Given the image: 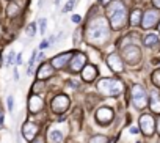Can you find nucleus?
<instances>
[{
	"label": "nucleus",
	"mask_w": 160,
	"mask_h": 143,
	"mask_svg": "<svg viewBox=\"0 0 160 143\" xmlns=\"http://www.w3.org/2000/svg\"><path fill=\"white\" fill-rule=\"evenodd\" d=\"M87 38L91 44H104L110 38V25L104 18H96L87 28Z\"/></svg>",
	"instance_id": "f257e3e1"
},
{
	"label": "nucleus",
	"mask_w": 160,
	"mask_h": 143,
	"mask_svg": "<svg viewBox=\"0 0 160 143\" xmlns=\"http://www.w3.org/2000/svg\"><path fill=\"white\" fill-rule=\"evenodd\" d=\"M107 14L110 19V27L113 30H121L127 24V10L122 2L119 0H113L112 5L107 7Z\"/></svg>",
	"instance_id": "f03ea898"
},
{
	"label": "nucleus",
	"mask_w": 160,
	"mask_h": 143,
	"mask_svg": "<svg viewBox=\"0 0 160 143\" xmlns=\"http://www.w3.org/2000/svg\"><path fill=\"white\" fill-rule=\"evenodd\" d=\"M98 90L105 96H118L122 93L124 84L116 77H104L98 82Z\"/></svg>",
	"instance_id": "7ed1b4c3"
},
{
	"label": "nucleus",
	"mask_w": 160,
	"mask_h": 143,
	"mask_svg": "<svg viewBox=\"0 0 160 143\" xmlns=\"http://www.w3.org/2000/svg\"><path fill=\"white\" fill-rule=\"evenodd\" d=\"M132 102L137 109H144L149 102L148 99V93L141 85H133L132 87Z\"/></svg>",
	"instance_id": "20e7f679"
},
{
	"label": "nucleus",
	"mask_w": 160,
	"mask_h": 143,
	"mask_svg": "<svg viewBox=\"0 0 160 143\" xmlns=\"http://www.w3.org/2000/svg\"><path fill=\"white\" fill-rule=\"evenodd\" d=\"M122 57H124V61L129 63V64H137L141 58V50L137 44H127L122 50Z\"/></svg>",
	"instance_id": "39448f33"
},
{
	"label": "nucleus",
	"mask_w": 160,
	"mask_h": 143,
	"mask_svg": "<svg viewBox=\"0 0 160 143\" xmlns=\"http://www.w3.org/2000/svg\"><path fill=\"white\" fill-rule=\"evenodd\" d=\"M158 22H160V14H158L157 10H148L143 14V21H141L143 28H152Z\"/></svg>",
	"instance_id": "423d86ee"
},
{
	"label": "nucleus",
	"mask_w": 160,
	"mask_h": 143,
	"mask_svg": "<svg viewBox=\"0 0 160 143\" xmlns=\"http://www.w3.org/2000/svg\"><path fill=\"white\" fill-rule=\"evenodd\" d=\"M50 107H52V110H53L55 113H63V112H66L68 107H69V98L64 96V94H58V96H55V98L52 99Z\"/></svg>",
	"instance_id": "0eeeda50"
},
{
	"label": "nucleus",
	"mask_w": 160,
	"mask_h": 143,
	"mask_svg": "<svg viewBox=\"0 0 160 143\" xmlns=\"http://www.w3.org/2000/svg\"><path fill=\"white\" fill-rule=\"evenodd\" d=\"M69 64H71V71H72V73H78V71H82L87 66V55L82 54V52L74 54Z\"/></svg>",
	"instance_id": "6e6552de"
},
{
	"label": "nucleus",
	"mask_w": 160,
	"mask_h": 143,
	"mask_svg": "<svg viewBox=\"0 0 160 143\" xmlns=\"http://www.w3.org/2000/svg\"><path fill=\"white\" fill-rule=\"evenodd\" d=\"M140 127L143 130L144 135H152L154 134V129H155V123H154V118L146 113V115H141L140 116Z\"/></svg>",
	"instance_id": "1a4fd4ad"
},
{
	"label": "nucleus",
	"mask_w": 160,
	"mask_h": 143,
	"mask_svg": "<svg viewBox=\"0 0 160 143\" xmlns=\"http://www.w3.org/2000/svg\"><path fill=\"white\" fill-rule=\"evenodd\" d=\"M38 132H39V126H38L36 123H33V121H27V123L22 126V135H24V138L28 140V141L35 140L36 135H38Z\"/></svg>",
	"instance_id": "9d476101"
},
{
	"label": "nucleus",
	"mask_w": 160,
	"mask_h": 143,
	"mask_svg": "<svg viewBox=\"0 0 160 143\" xmlns=\"http://www.w3.org/2000/svg\"><path fill=\"white\" fill-rule=\"evenodd\" d=\"M24 0H14V2H10L7 5V16L10 19H16L18 16L22 14V8L25 3H22Z\"/></svg>",
	"instance_id": "9b49d317"
},
{
	"label": "nucleus",
	"mask_w": 160,
	"mask_h": 143,
	"mask_svg": "<svg viewBox=\"0 0 160 143\" xmlns=\"http://www.w3.org/2000/svg\"><path fill=\"white\" fill-rule=\"evenodd\" d=\"M107 64L112 71H115V73H122L124 71V61L118 54H110L107 57Z\"/></svg>",
	"instance_id": "f8f14e48"
},
{
	"label": "nucleus",
	"mask_w": 160,
	"mask_h": 143,
	"mask_svg": "<svg viewBox=\"0 0 160 143\" xmlns=\"http://www.w3.org/2000/svg\"><path fill=\"white\" fill-rule=\"evenodd\" d=\"M96 120H98V123L102 124V126L110 124L112 120H113V110L108 109V107H101V109L96 112Z\"/></svg>",
	"instance_id": "ddd939ff"
},
{
	"label": "nucleus",
	"mask_w": 160,
	"mask_h": 143,
	"mask_svg": "<svg viewBox=\"0 0 160 143\" xmlns=\"http://www.w3.org/2000/svg\"><path fill=\"white\" fill-rule=\"evenodd\" d=\"M53 66H52V63H42L39 68H38V71H36V77H38V80H46V79H50L52 76H53Z\"/></svg>",
	"instance_id": "4468645a"
},
{
	"label": "nucleus",
	"mask_w": 160,
	"mask_h": 143,
	"mask_svg": "<svg viewBox=\"0 0 160 143\" xmlns=\"http://www.w3.org/2000/svg\"><path fill=\"white\" fill-rule=\"evenodd\" d=\"M72 52H64V54H60V55H55L53 58H52V66L55 68V69H60V68H63L64 64H68V61L72 58Z\"/></svg>",
	"instance_id": "2eb2a0df"
},
{
	"label": "nucleus",
	"mask_w": 160,
	"mask_h": 143,
	"mask_svg": "<svg viewBox=\"0 0 160 143\" xmlns=\"http://www.w3.org/2000/svg\"><path fill=\"white\" fill-rule=\"evenodd\" d=\"M42 109H44L42 99H41L38 94H32V96L28 98V110H30V113H38V112H41Z\"/></svg>",
	"instance_id": "dca6fc26"
},
{
	"label": "nucleus",
	"mask_w": 160,
	"mask_h": 143,
	"mask_svg": "<svg viewBox=\"0 0 160 143\" xmlns=\"http://www.w3.org/2000/svg\"><path fill=\"white\" fill-rule=\"evenodd\" d=\"M82 77L85 82H93L96 77H98V69L94 64H87L83 69H82Z\"/></svg>",
	"instance_id": "f3484780"
},
{
	"label": "nucleus",
	"mask_w": 160,
	"mask_h": 143,
	"mask_svg": "<svg viewBox=\"0 0 160 143\" xmlns=\"http://www.w3.org/2000/svg\"><path fill=\"white\" fill-rule=\"evenodd\" d=\"M141 21H143V13L140 10H133L130 13V25L132 27H138Z\"/></svg>",
	"instance_id": "a211bd4d"
},
{
	"label": "nucleus",
	"mask_w": 160,
	"mask_h": 143,
	"mask_svg": "<svg viewBox=\"0 0 160 143\" xmlns=\"http://www.w3.org/2000/svg\"><path fill=\"white\" fill-rule=\"evenodd\" d=\"M149 109L152 113H160V99L157 98L155 93H152V99L149 101Z\"/></svg>",
	"instance_id": "6ab92c4d"
},
{
	"label": "nucleus",
	"mask_w": 160,
	"mask_h": 143,
	"mask_svg": "<svg viewBox=\"0 0 160 143\" xmlns=\"http://www.w3.org/2000/svg\"><path fill=\"white\" fill-rule=\"evenodd\" d=\"M143 43H144V46H148V47H152V46H155V44L158 43V38H157V35H154V33H149V35H146V36H144Z\"/></svg>",
	"instance_id": "aec40b11"
},
{
	"label": "nucleus",
	"mask_w": 160,
	"mask_h": 143,
	"mask_svg": "<svg viewBox=\"0 0 160 143\" xmlns=\"http://www.w3.org/2000/svg\"><path fill=\"white\" fill-rule=\"evenodd\" d=\"M82 33H83L82 28H75V32H74V35H72V43H74V46H78L80 43H82Z\"/></svg>",
	"instance_id": "412c9836"
},
{
	"label": "nucleus",
	"mask_w": 160,
	"mask_h": 143,
	"mask_svg": "<svg viewBox=\"0 0 160 143\" xmlns=\"http://www.w3.org/2000/svg\"><path fill=\"white\" fill-rule=\"evenodd\" d=\"M49 138H50L53 143H61V140H63V134H61L60 130H52V132L49 134Z\"/></svg>",
	"instance_id": "4be33fe9"
},
{
	"label": "nucleus",
	"mask_w": 160,
	"mask_h": 143,
	"mask_svg": "<svg viewBox=\"0 0 160 143\" xmlns=\"http://www.w3.org/2000/svg\"><path fill=\"white\" fill-rule=\"evenodd\" d=\"M44 88H46V84H44V80H36L35 84H33V93L36 94V93H41V91H44Z\"/></svg>",
	"instance_id": "5701e85b"
},
{
	"label": "nucleus",
	"mask_w": 160,
	"mask_h": 143,
	"mask_svg": "<svg viewBox=\"0 0 160 143\" xmlns=\"http://www.w3.org/2000/svg\"><path fill=\"white\" fill-rule=\"evenodd\" d=\"M90 143H108V138L105 135H94V137H91Z\"/></svg>",
	"instance_id": "b1692460"
},
{
	"label": "nucleus",
	"mask_w": 160,
	"mask_h": 143,
	"mask_svg": "<svg viewBox=\"0 0 160 143\" xmlns=\"http://www.w3.org/2000/svg\"><path fill=\"white\" fill-rule=\"evenodd\" d=\"M152 84L160 88V69H157V71L152 73Z\"/></svg>",
	"instance_id": "393cba45"
},
{
	"label": "nucleus",
	"mask_w": 160,
	"mask_h": 143,
	"mask_svg": "<svg viewBox=\"0 0 160 143\" xmlns=\"http://www.w3.org/2000/svg\"><path fill=\"white\" fill-rule=\"evenodd\" d=\"M25 32H27V35L30 36V38H33L35 36V33H36V24H30V25H27V28H25Z\"/></svg>",
	"instance_id": "a878e982"
},
{
	"label": "nucleus",
	"mask_w": 160,
	"mask_h": 143,
	"mask_svg": "<svg viewBox=\"0 0 160 143\" xmlns=\"http://www.w3.org/2000/svg\"><path fill=\"white\" fill-rule=\"evenodd\" d=\"M75 3H77V0H68V3H66V5H64V8H63V13L71 11V10L75 7Z\"/></svg>",
	"instance_id": "bb28decb"
},
{
	"label": "nucleus",
	"mask_w": 160,
	"mask_h": 143,
	"mask_svg": "<svg viewBox=\"0 0 160 143\" xmlns=\"http://www.w3.org/2000/svg\"><path fill=\"white\" fill-rule=\"evenodd\" d=\"M13 60H14V50H10L8 52V55H7V66H11L13 64Z\"/></svg>",
	"instance_id": "cd10ccee"
},
{
	"label": "nucleus",
	"mask_w": 160,
	"mask_h": 143,
	"mask_svg": "<svg viewBox=\"0 0 160 143\" xmlns=\"http://www.w3.org/2000/svg\"><path fill=\"white\" fill-rule=\"evenodd\" d=\"M7 107H8L10 112H13V109H14V98L13 96H8L7 98Z\"/></svg>",
	"instance_id": "c85d7f7f"
},
{
	"label": "nucleus",
	"mask_w": 160,
	"mask_h": 143,
	"mask_svg": "<svg viewBox=\"0 0 160 143\" xmlns=\"http://www.w3.org/2000/svg\"><path fill=\"white\" fill-rule=\"evenodd\" d=\"M46 27H47V21L46 19H41L39 21V32H41V35L46 33Z\"/></svg>",
	"instance_id": "c756f323"
},
{
	"label": "nucleus",
	"mask_w": 160,
	"mask_h": 143,
	"mask_svg": "<svg viewBox=\"0 0 160 143\" xmlns=\"http://www.w3.org/2000/svg\"><path fill=\"white\" fill-rule=\"evenodd\" d=\"M71 21H72L74 24H78L80 21H82V18H80V16H77V14H74V16L71 18Z\"/></svg>",
	"instance_id": "7c9ffc66"
},
{
	"label": "nucleus",
	"mask_w": 160,
	"mask_h": 143,
	"mask_svg": "<svg viewBox=\"0 0 160 143\" xmlns=\"http://www.w3.org/2000/svg\"><path fill=\"white\" fill-rule=\"evenodd\" d=\"M30 143H46V141H44V137H36V138L32 140Z\"/></svg>",
	"instance_id": "2f4dec72"
},
{
	"label": "nucleus",
	"mask_w": 160,
	"mask_h": 143,
	"mask_svg": "<svg viewBox=\"0 0 160 143\" xmlns=\"http://www.w3.org/2000/svg\"><path fill=\"white\" fill-rule=\"evenodd\" d=\"M152 5H154L155 8H158V10H160V0H152Z\"/></svg>",
	"instance_id": "473e14b6"
},
{
	"label": "nucleus",
	"mask_w": 160,
	"mask_h": 143,
	"mask_svg": "<svg viewBox=\"0 0 160 143\" xmlns=\"http://www.w3.org/2000/svg\"><path fill=\"white\" fill-rule=\"evenodd\" d=\"M47 46H49V41H42V43L39 44V47H41V49H46Z\"/></svg>",
	"instance_id": "72a5a7b5"
},
{
	"label": "nucleus",
	"mask_w": 160,
	"mask_h": 143,
	"mask_svg": "<svg viewBox=\"0 0 160 143\" xmlns=\"http://www.w3.org/2000/svg\"><path fill=\"white\" fill-rule=\"evenodd\" d=\"M21 61H22V55H21V54H19V55H18V57H16V64H18V66H19V64H21Z\"/></svg>",
	"instance_id": "f704fd0d"
},
{
	"label": "nucleus",
	"mask_w": 160,
	"mask_h": 143,
	"mask_svg": "<svg viewBox=\"0 0 160 143\" xmlns=\"http://www.w3.org/2000/svg\"><path fill=\"white\" fill-rule=\"evenodd\" d=\"M2 126H3V113L0 112V127H2Z\"/></svg>",
	"instance_id": "c9c22d12"
},
{
	"label": "nucleus",
	"mask_w": 160,
	"mask_h": 143,
	"mask_svg": "<svg viewBox=\"0 0 160 143\" xmlns=\"http://www.w3.org/2000/svg\"><path fill=\"white\" fill-rule=\"evenodd\" d=\"M14 80H19V73H18V69H14Z\"/></svg>",
	"instance_id": "e433bc0d"
},
{
	"label": "nucleus",
	"mask_w": 160,
	"mask_h": 143,
	"mask_svg": "<svg viewBox=\"0 0 160 143\" xmlns=\"http://www.w3.org/2000/svg\"><path fill=\"white\" fill-rule=\"evenodd\" d=\"M138 130H140L138 127H130V132H132V134H137Z\"/></svg>",
	"instance_id": "4c0bfd02"
},
{
	"label": "nucleus",
	"mask_w": 160,
	"mask_h": 143,
	"mask_svg": "<svg viewBox=\"0 0 160 143\" xmlns=\"http://www.w3.org/2000/svg\"><path fill=\"white\" fill-rule=\"evenodd\" d=\"M155 127H157V130H158V134H160V116H158V120H157V126H155Z\"/></svg>",
	"instance_id": "58836bf2"
},
{
	"label": "nucleus",
	"mask_w": 160,
	"mask_h": 143,
	"mask_svg": "<svg viewBox=\"0 0 160 143\" xmlns=\"http://www.w3.org/2000/svg\"><path fill=\"white\" fill-rule=\"evenodd\" d=\"M110 2H112V0H101V3H102V5H108Z\"/></svg>",
	"instance_id": "ea45409f"
},
{
	"label": "nucleus",
	"mask_w": 160,
	"mask_h": 143,
	"mask_svg": "<svg viewBox=\"0 0 160 143\" xmlns=\"http://www.w3.org/2000/svg\"><path fill=\"white\" fill-rule=\"evenodd\" d=\"M44 3H46V0H41V2H39V8H42V7H44Z\"/></svg>",
	"instance_id": "a19ab883"
},
{
	"label": "nucleus",
	"mask_w": 160,
	"mask_h": 143,
	"mask_svg": "<svg viewBox=\"0 0 160 143\" xmlns=\"http://www.w3.org/2000/svg\"><path fill=\"white\" fill-rule=\"evenodd\" d=\"M60 2H61V0H55V5H60Z\"/></svg>",
	"instance_id": "79ce46f5"
},
{
	"label": "nucleus",
	"mask_w": 160,
	"mask_h": 143,
	"mask_svg": "<svg viewBox=\"0 0 160 143\" xmlns=\"http://www.w3.org/2000/svg\"><path fill=\"white\" fill-rule=\"evenodd\" d=\"M0 64H2V54H0Z\"/></svg>",
	"instance_id": "37998d69"
},
{
	"label": "nucleus",
	"mask_w": 160,
	"mask_h": 143,
	"mask_svg": "<svg viewBox=\"0 0 160 143\" xmlns=\"http://www.w3.org/2000/svg\"><path fill=\"white\" fill-rule=\"evenodd\" d=\"M157 28H158V32H160V22H158V27H157Z\"/></svg>",
	"instance_id": "c03bdc74"
}]
</instances>
